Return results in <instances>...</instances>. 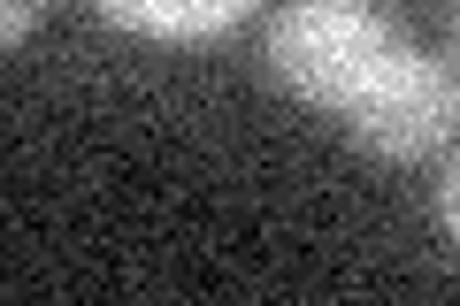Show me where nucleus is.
Listing matches in <instances>:
<instances>
[{"label": "nucleus", "instance_id": "7ed1b4c3", "mask_svg": "<svg viewBox=\"0 0 460 306\" xmlns=\"http://www.w3.org/2000/svg\"><path fill=\"white\" fill-rule=\"evenodd\" d=\"M115 31L162 39V47H208V39L238 31L261 0H93Z\"/></svg>", "mask_w": 460, "mask_h": 306}, {"label": "nucleus", "instance_id": "f03ea898", "mask_svg": "<svg viewBox=\"0 0 460 306\" xmlns=\"http://www.w3.org/2000/svg\"><path fill=\"white\" fill-rule=\"evenodd\" d=\"M345 138L361 153H376V162H392V169L445 153L460 138V69L407 39L392 54V69L361 92V108L345 115Z\"/></svg>", "mask_w": 460, "mask_h": 306}, {"label": "nucleus", "instance_id": "f257e3e1", "mask_svg": "<svg viewBox=\"0 0 460 306\" xmlns=\"http://www.w3.org/2000/svg\"><path fill=\"white\" fill-rule=\"evenodd\" d=\"M407 47L399 16L384 0H277V23H269V84L299 100L314 115H353L361 92L392 69V54Z\"/></svg>", "mask_w": 460, "mask_h": 306}, {"label": "nucleus", "instance_id": "39448f33", "mask_svg": "<svg viewBox=\"0 0 460 306\" xmlns=\"http://www.w3.org/2000/svg\"><path fill=\"white\" fill-rule=\"evenodd\" d=\"M39 16H47V0H0V39H8V47H23Z\"/></svg>", "mask_w": 460, "mask_h": 306}, {"label": "nucleus", "instance_id": "20e7f679", "mask_svg": "<svg viewBox=\"0 0 460 306\" xmlns=\"http://www.w3.org/2000/svg\"><path fill=\"white\" fill-rule=\"evenodd\" d=\"M438 223H445V238L460 245V145L445 153V169H438Z\"/></svg>", "mask_w": 460, "mask_h": 306}, {"label": "nucleus", "instance_id": "423d86ee", "mask_svg": "<svg viewBox=\"0 0 460 306\" xmlns=\"http://www.w3.org/2000/svg\"><path fill=\"white\" fill-rule=\"evenodd\" d=\"M453 62H460V16H453Z\"/></svg>", "mask_w": 460, "mask_h": 306}]
</instances>
